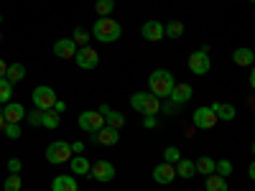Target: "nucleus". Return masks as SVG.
I'll return each instance as SVG.
<instances>
[{
	"label": "nucleus",
	"instance_id": "obj_14",
	"mask_svg": "<svg viewBox=\"0 0 255 191\" xmlns=\"http://www.w3.org/2000/svg\"><path fill=\"white\" fill-rule=\"evenodd\" d=\"M3 117H5V122H20V120H26V107L20 102H5Z\"/></svg>",
	"mask_w": 255,
	"mask_h": 191
},
{
	"label": "nucleus",
	"instance_id": "obj_39",
	"mask_svg": "<svg viewBox=\"0 0 255 191\" xmlns=\"http://www.w3.org/2000/svg\"><path fill=\"white\" fill-rule=\"evenodd\" d=\"M54 110H56V112H64V110H67V104H64V102H59V99H56V104H54Z\"/></svg>",
	"mask_w": 255,
	"mask_h": 191
},
{
	"label": "nucleus",
	"instance_id": "obj_15",
	"mask_svg": "<svg viewBox=\"0 0 255 191\" xmlns=\"http://www.w3.org/2000/svg\"><path fill=\"white\" fill-rule=\"evenodd\" d=\"M118 140H120V130L108 127V125L95 133V143H100V145H118Z\"/></svg>",
	"mask_w": 255,
	"mask_h": 191
},
{
	"label": "nucleus",
	"instance_id": "obj_5",
	"mask_svg": "<svg viewBox=\"0 0 255 191\" xmlns=\"http://www.w3.org/2000/svg\"><path fill=\"white\" fill-rule=\"evenodd\" d=\"M72 156H74V153H72L69 143H64V140H56V143H51V145L46 148V161H49V163H69Z\"/></svg>",
	"mask_w": 255,
	"mask_h": 191
},
{
	"label": "nucleus",
	"instance_id": "obj_6",
	"mask_svg": "<svg viewBox=\"0 0 255 191\" xmlns=\"http://www.w3.org/2000/svg\"><path fill=\"white\" fill-rule=\"evenodd\" d=\"M77 122H79V127H82L84 133H92L95 135L100 127H105V115H100L97 110H84Z\"/></svg>",
	"mask_w": 255,
	"mask_h": 191
},
{
	"label": "nucleus",
	"instance_id": "obj_34",
	"mask_svg": "<svg viewBox=\"0 0 255 191\" xmlns=\"http://www.w3.org/2000/svg\"><path fill=\"white\" fill-rule=\"evenodd\" d=\"M3 133H5L10 140H18V138H20V122H5Z\"/></svg>",
	"mask_w": 255,
	"mask_h": 191
},
{
	"label": "nucleus",
	"instance_id": "obj_32",
	"mask_svg": "<svg viewBox=\"0 0 255 191\" xmlns=\"http://www.w3.org/2000/svg\"><path fill=\"white\" fill-rule=\"evenodd\" d=\"M90 38H92V33H90V31H84V28H74V38H72V41H74L77 46H87V44H90Z\"/></svg>",
	"mask_w": 255,
	"mask_h": 191
},
{
	"label": "nucleus",
	"instance_id": "obj_30",
	"mask_svg": "<svg viewBox=\"0 0 255 191\" xmlns=\"http://www.w3.org/2000/svg\"><path fill=\"white\" fill-rule=\"evenodd\" d=\"M232 171H235V168H232V163L230 161H215V174L217 176H222V179H230L232 176Z\"/></svg>",
	"mask_w": 255,
	"mask_h": 191
},
{
	"label": "nucleus",
	"instance_id": "obj_9",
	"mask_svg": "<svg viewBox=\"0 0 255 191\" xmlns=\"http://www.w3.org/2000/svg\"><path fill=\"white\" fill-rule=\"evenodd\" d=\"M90 174H92V179H97V181H102V184H108V181H113L115 179V166H113V161H97L92 168H90Z\"/></svg>",
	"mask_w": 255,
	"mask_h": 191
},
{
	"label": "nucleus",
	"instance_id": "obj_22",
	"mask_svg": "<svg viewBox=\"0 0 255 191\" xmlns=\"http://www.w3.org/2000/svg\"><path fill=\"white\" fill-rule=\"evenodd\" d=\"M204 189L207 191H227V179H222L217 174H209L204 181Z\"/></svg>",
	"mask_w": 255,
	"mask_h": 191
},
{
	"label": "nucleus",
	"instance_id": "obj_23",
	"mask_svg": "<svg viewBox=\"0 0 255 191\" xmlns=\"http://www.w3.org/2000/svg\"><path fill=\"white\" fill-rule=\"evenodd\" d=\"M5 79L8 82H23L26 79V67L23 64H10V67L5 69Z\"/></svg>",
	"mask_w": 255,
	"mask_h": 191
},
{
	"label": "nucleus",
	"instance_id": "obj_45",
	"mask_svg": "<svg viewBox=\"0 0 255 191\" xmlns=\"http://www.w3.org/2000/svg\"><path fill=\"white\" fill-rule=\"evenodd\" d=\"M250 3H253V0H250Z\"/></svg>",
	"mask_w": 255,
	"mask_h": 191
},
{
	"label": "nucleus",
	"instance_id": "obj_12",
	"mask_svg": "<svg viewBox=\"0 0 255 191\" xmlns=\"http://www.w3.org/2000/svg\"><path fill=\"white\" fill-rule=\"evenodd\" d=\"M153 179H156V184H161V186H168L174 179H176V168L171 166V163H166V161H161L156 168H153Z\"/></svg>",
	"mask_w": 255,
	"mask_h": 191
},
{
	"label": "nucleus",
	"instance_id": "obj_19",
	"mask_svg": "<svg viewBox=\"0 0 255 191\" xmlns=\"http://www.w3.org/2000/svg\"><path fill=\"white\" fill-rule=\"evenodd\" d=\"M51 191H79L74 176H56L51 181Z\"/></svg>",
	"mask_w": 255,
	"mask_h": 191
},
{
	"label": "nucleus",
	"instance_id": "obj_35",
	"mask_svg": "<svg viewBox=\"0 0 255 191\" xmlns=\"http://www.w3.org/2000/svg\"><path fill=\"white\" fill-rule=\"evenodd\" d=\"M41 117H44V110H31V112H26V120L33 125V127H41Z\"/></svg>",
	"mask_w": 255,
	"mask_h": 191
},
{
	"label": "nucleus",
	"instance_id": "obj_29",
	"mask_svg": "<svg viewBox=\"0 0 255 191\" xmlns=\"http://www.w3.org/2000/svg\"><path fill=\"white\" fill-rule=\"evenodd\" d=\"M105 125H108V127H115V130H120V127L125 125V117H123V112L108 110V117H105Z\"/></svg>",
	"mask_w": 255,
	"mask_h": 191
},
{
	"label": "nucleus",
	"instance_id": "obj_4",
	"mask_svg": "<svg viewBox=\"0 0 255 191\" xmlns=\"http://www.w3.org/2000/svg\"><path fill=\"white\" fill-rule=\"evenodd\" d=\"M31 99L36 104V110H54L56 92L49 87V84H38V87H33V92H31Z\"/></svg>",
	"mask_w": 255,
	"mask_h": 191
},
{
	"label": "nucleus",
	"instance_id": "obj_8",
	"mask_svg": "<svg viewBox=\"0 0 255 191\" xmlns=\"http://www.w3.org/2000/svg\"><path fill=\"white\" fill-rule=\"evenodd\" d=\"M74 59H77V67L79 69H95L97 64H100V54L92 46H79L77 54H74Z\"/></svg>",
	"mask_w": 255,
	"mask_h": 191
},
{
	"label": "nucleus",
	"instance_id": "obj_26",
	"mask_svg": "<svg viewBox=\"0 0 255 191\" xmlns=\"http://www.w3.org/2000/svg\"><path fill=\"white\" fill-rule=\"evenodd\" d=\"M113 10H115V0H97V3H95V13L100 18L113 15Z\"/></svg>",
	"mask_w": 255,
	"mask_h": 191
},
{
	"label": "nucleus",
	"instance_id": "obj_40",
	"mask_svg": "<svg viewBox=\"0 0 255 191\" xmlns=\"http://www.w3.org/2000/svg\"><path fill=\"white\" fill-rule=\"evenodd\" d=\"M5 69H8V64H5L3 59H0V77H5Z\"/></svg>",
	"mask_w": 255,
	"mask_h": 191
},
{
	"label": "nucleus",
	"instance_id": "obj_16",
	"mask_svg": "<svg viewBox=\"0 0 255 191\" xmlns=\"http://www.w3.org/2000/svg\"><path fill=\"white\" fill-rule=\"evenodd\" d=\"M54 54L59 56V59H74V54H77V44L72 38H59L56 44H54Z\"/></svg>",
	"mask_w": 255,
	"mask_h": 191
},
{
	"label": "nucleus",
	"instance_id": "obj_20",
	"mask_svg": "<svg viewBox=\"0 0 255 191\" xmlns=\"http://www.w3.org/2000/svg\"><path fill=\"white\" fill-rule=\"evenodd\" d=\"M174 168H176V176H179V179H194V176H197L194 161H189V158H181Z\"/></svg>",
	"mask_w": 255,
	"mask_h": 191
},
{
	"label": "nucleus",
	"instance_id": "obj_25",
	"mask_svg": "<svg viewBox=\"0 0 255 191\" xmlns=\"http://www.w3.org/2000/svg\"><path fill=\"white\" fill-rule=\"evenodd\" d=\"M61 122L59 112L56 110H44V117H41V127H49V130H56Z\"/></svg>",
	"mask_w": 255,
	"mask_h": 191
},
{
	"label": "nucleus",
	"instance_id": "obj_31",
	"mask_svg": "<svg viewBox=\"0 0 255 191\" xmlns=\"http://www.w3.org/2000/svg\"><path fill=\"white\" fill-rule=\"evenodd\" d=\"M163 161L166 163H171V166H176L179 161H181V151L176 145H168V148H163Z\"/></svg>",
	"mask_w": 255,
	"mask_h": 191
},
{
	"label": "nucleus",
	"instance_id": "obj_38",
	"mask_svg": "<svg viewBox=\"0 0 255 191\" xmlns=\"http://www.w3.org/2000/svg\"><path fill=\"white\" fill-rule=\"evenodd\" d=\"M143 125H145V127H156V117H153V115H145Z\"/></svg>",
	"mask_w": 255,
	"mask_h": 191
},
{
	"label": "nucleus",
	"instance_id": "obj_17",
	"mask_svg": "<svg viewBox=\"0 0 255 191\" xmlns=\"http://www.w3.org/2000/svg\"><path fill=\"white\" fill-rule=\"evenodd\" d=\"M209 107H212V112L217 115V120L230 122V120H235V117H238L235 104H227V102H215V104H209Z\"/></svg>",
	"mask_w": 255,
	"mask_h": 191
},
{
	"label": "nucleus",
	"instance_id": "obj_1",
	"mask_svg": "<svg viewBox=\"0 0 255 191\" xmlns=\"http://www.w3.org/2000/svg\"><path fill=\"white\" fill-rule=\"evenodd\" d=\"M123 36V26L115 18H97L92 26V38H97L100 44H115V41Z\"/></svg>",
	"mask_w": 255,
	"mask_h": 191
},
{
	"label": "nucleus",
	"instance_id": "obj_18",
	"mask_svg": "<svg viewBox=\"0 0 255 191\" xmlns=\"http://www.w3.org/2000/svg\"><path fill=\"white\" fill-rule=\"evenodd\" d=\"M69 166H72L74 176H87V174H90V168H92V163L84 158L82 153H79V156H72V158H69Z\"/></svg>",
	"mask_w": 255,
	"mask_h": 191
},
{
	"label": "nucleus",
	"instance_id": "obj_21",
	"mask_svg": "<svg viewBox=\"0 0 255 191\" xmlns=\"http://www.w3.org/2000/svg\"><path fill=\"white\" fill-rule=\"evenodd\" d=\"M232 61L238 64V67H250V64L255 61V54H253V49H235V54H232Z\"/></svg>",
	"mask_w": 255,
	"mask_h": 191
},
{
	"label": "nucleus",
	"instance_id": "obj_36",
	"mask_svg": "<svg viewBox=\"0 0 255 191\" xmlns=\"http://www.w3.org/2000/svg\"><path fill=\"white\" fill-rule=\"evenodd\" d=\"M20 168H23V163H20L18 158H10V161H8V171H10V174H20Z\"/></svg>",
	"mask_w": 255,
	"mask_h": 191
},
{
	"label": "nucleus",
	"instance_id": "obj_41",
	"mask_svg": "<svg viewBox=\"0 0 255 191\" xmlns=\"http://www.w3.org/2000/svg\"><path fill=\"white\" fill-rule=\"evenodd\" d=\"M248 176H250V179H255V166H253V163L248 166Z\"/></svg>",
	"mask_w": 255,
	"mask_h": 191
},
{
	"label": "nucleus",
	"instance_id": "obj_44",
	"mask_svg": "<svg viewBox=\"0 0 255 191\" xmlns=\"http://www.w3.org/2000/svg\"><path fill=\"white\" fill-rule=\"evenodd\" d=\"M0 20H3V15H0Z\"/></svg>",
	"mask_w": 255,
	"mask_h": 191
},
{
	"label": "nucleus",
	"instance_id": "obj_33",
	"mask_svg": "<svg viewBox=\"0 0 255 191\" xmlns=\"http://www.w3.org/2000/svg\"><path fill=\"white\" fill-rule=\"evenodd\" d=\"M20 184H23V181H20V176L18 174H10L3 181V191H20Z\"/></svg>",
	"mask_w": 255,
	"mask_h": 191
},
{
	"label": "nucleus",
	"instance_id": "obj_24",
	"mask_svg": "<svg viewBox=\"0 0 255 191\" xmlns=\"http://www.w3.org/2000/svg\"><path fill=\"white\" fill-rule=\"evenodd\" d=\"M194 168H197V174H215V158H209V156H202L199 161H194Z\"/></svg>",
	"mask_w": 255,
	"mask_h": 191
},
{
	"label": "nucleus",
	"instance_id": "obj_2",
	"mask_svg": "<svg viewBox=\"0 0 255 191\" xmlns=\"http://www.w3.org/2000/svg\"><path fill=\"white\" fill-rule=\"evenodd\" d=\"M176 84L174 74L168 72V69H156L151 72V77H148V95H153V97H168V92H171V87Z\"/></svg>",
	"mask_w": 255,
	"mask_h": 191
},
{
	"label": "nucleus",
	"instance_id": "obj_37",
	"mask_svg": "<svg viewBox=\"0 0 255 191\" xmlns=\"http://www.w3.org/2000/svg\"><path fill=\"white\" fill-rule=\"evenodd\" d=\"M69 148H72V153H74V156H79V153L84 151V143H72Z\"/></svg>",
	"mask_w": 255,
	"mask_h": 191
},
{
	"label": "nucleus",
	"instance_id": "obj_13",
	"mask_svg": "<svg viewBox=\"0 0 255 191\" xmlns=\"http://www.w3.org/2000/svg\"><path fill=\"white\" fill-rule=\"evenodd\" d=\"M140 36H143L145 41H161V38H166L163 23H158V20H145L143 28H140Z\"/></svg>",
	"mask_w": 255,
	"mask_h": 191
},
{
	"label": "nucleus",
	"instance_id": "obj_10",
	"mask_svg": "<svg viewBox=\"0 0 255 191\" xmlns=\"http://www.w3.org/2000/svg\"><path fill=\"white\" fill-rule=\"evenodd\" d=\"M220 120H217V115L212 112V107H197L194 110V125L199 127V130H212Z\"/></svg>",
	"mask_w": 255,
	"mask_h": 191
},
{
	"label": "nucleus",
	"instance_id": "obj_7",
	"mask_svg": "<svg viewBox=\"0 0 255 191\" xmlns=\"http://www.w3.org/2000/svg\"><path fill=\"white\" fill-rule=\"evenodd\" d=\"M212 69V61H209V54L207 51H194L189 56V72L194 74V77H204L207 72Z\"/></svg>",
	"mask_w": 255,
	"mask_h": 191
},
{
	"label": "nucleus",
	"instance_id": "obj_27",
	"mask_svg": "<svg viewBox=\"0 0 255 191\" xmlns=\"http://www.w3.org/2000/svg\"><path fill=\"white\" fill-rule=\"evenodd\" d=\"M163 33L168 38H181L184 36V23H181V20H171V23L163 26Z\"/></svg>",
	"mask_w": 255,
	"mask_h": 191
},
{
	"label": "nucleus",
	"instance_id": "obj_28",
	"mask_svg": "<svg viewBox=\"0 0 255 191\" xmlns=\"http://www.w3.org/2000/svg\"><path fill=\"white\" fill-rule=\"evenodd\" d=\"M10 97H13V82H8L5 77H0V104L10 102Z\"/></svg>",
	"mask_w": 255,
	"mask_h": 191
},
{
	"label": "nucleus",
	"instance_id": "obj_11",
	"mask_svg": "<svg viewBox=\"0 0 255 191\" xmlns=\"http://www.w3.org/2000/svg\"><path fill=\"white\" fill-rule=\"evenodd\" d=\"M168 97H171L174 104H186L191 97H194V87H191V84H184V82H176L171 87V92H168Z\"/></svg>",
	"mask_w": 255,
	"mask_h": 191
},
{
	"label": "nucleus",
	"instance_id": "obj_3",
	"mask_svg": "<svg viewBox=\"0 0 255 191\" xmlns=\"http://www.w3.org/2000/svg\"><path fill=\"white\" fill-rule=\"evenodd\" d=\"M130 107L135 112H143V115H158L161 112V99L153 97V95H148V92H135L130 97Z\"/></svg>",
	"mask_w": 255,
	"mask_h": 191
},
{
	"label": "nucleus",
	"instance_id": "obj_43",
	"mask_svg": "<svg viewBox=\"0 0 255 191\" xmlns=\"http://www.w3.org/2000/svg\"><path fill=\"white\" fill-rule=\"evenodd\" d=\"M0 38H3V33H0Z\"/></svg>",
	"mask_w": 255,
	"mask_h": 191
},
{
	"label": "nucleus",
	"instance_id": "obj_42",
	"mask_svg": "<svg viewBox=\"0 0 255 191\" xmlns=\"http://www.w3.org/2000/svg\"><path fill=\"white\" fill-rule=\"evenodd\" d=\"M5 127V117H3V110H0V130Z\"/></svg>",
	"mask_w": 255,
	"mask_h": 191
}]
</instances>
